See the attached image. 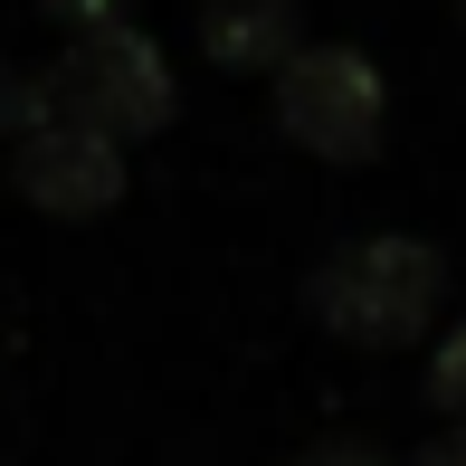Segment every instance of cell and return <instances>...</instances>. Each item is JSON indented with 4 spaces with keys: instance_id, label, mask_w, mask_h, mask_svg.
I'll list each match as a JSON object with an SVG mask.
<instances>
[{
    "instance_id": "6",
    "label": "cell",
    "mask_w": 466,
    "mask_h": 466,
    "mask_svg": "<svg viewBox=\"0 0 466 466\" xmlns=\"http://www.w3.org/2000/svg\"><path fill=\"white\" fill-rule=\"evenodd\" d=\"M429 400H438V410H448L457 429H466V314H457L448 333H438V352H429Z\"/></svg>"
},
{
    "instance_id": "10",
    "label": "cell",
    "mask_w": 466,
    "mask_h": 466,
    "mask_svg": "<svg viewBox=\"0 0 466 466\" xmlns=\"http://www.w3.org/2000/svg\"><path fill=\"white\" fill-rule=\"evenodd\" d=\"M419 466H466V429H448V438H438V448L419 457Z\"/></svg>"
},
{
    "instance_id": "9",
    "label": "cell",
    "mask_w": 466,
    "mask_h": 466,
    "mask_svg": "<svg viewBox=\"0 0 466 466\" xmlns=\"http://www.w3.org/2000/svg\"><path fill=\"white\" fill-rule=\"evenodd\" d=\"M38 10H48V19H67V29L86 38V29H115V19H124V0H38Z\"/></svg>"
},
{
    "instance_id": "2",
    "label": "cell",
    "mask_w": 466,
    "mask_h": 466,
    "mask_svg": "<svg viewBox=\"0 0 466 466\" xmlns=\"http://www.w3.org/2000/svg\"><path fill=\"white\" fill-rule=\"evenodd\" d=\"M38 86H48L57 115H86V124H105L115 143L162 134V124H172V105H181V76H172V57H162V38L134 29V19L67 38V48L38 67Z\"/></svg>"
},
{
    "instance_id": "4",
    "label": "cell",
    "mask_w": 466,
    "mask_h": 466,
    "mask_svg": "<svg viewBox=\"0 0 466 466\" xmlns=\"http://www.w3.org/2000/svg\"><path fill=\"white\" fill-rule=\"evenodd\" d=\"M10 181L29 190L48 219H105V209L124 200V181H134V162H124V143L105 134V124L48 105V115L10 143Z\"/></svg>"
},
{
    "instance_id": "3",
    "label": "cell",
    "mask_w": 466,
    "mask_h": 466,
    "mask_svg": "<svg viewBox=\"0 0 466 466\" xmlns=\"http://www.w3.org/2000/svg\"><path fill=\"white\" fill-rule=\"evenodd\" d=\"M277 134L314 162H371L390 134V86H380L371 48L352 38H305L277 67Z\"/></svg>"
},
{
    "instance_id": "5",
    "label": "cell",
    "mask_w": 466,
    "mask_h": 466,
    "mask_svg": "<svg viewBox=\"0 0 466 466\" xmlns=\"http://www.w3.org/2000/svg\"><path fill=\"white\" fill-rule=\"evenodd\" d=\"M305 48V10L295 0H200V57L228 76H277Z\"/></svg>"
},
{
    "instance_id": "1",
    "label": "cell",
    "mask_w": 466,
    "mask_h": 466,
    "mask_svg": "<svg viewBox=\"0 0 466 466\" xmlns=\"http://www.w3.org/2000/svg\"><path fill=\"white\" fill-rule=\"evenodd\" d=\"M438 305H448V258L410 228H362L333 258H314V277H305V314L362 352L419 343L438 324Z\"/></svg>"
},
{
    "instance_id": "8",
    "label": "cell",
    "mask_w": 466,
    "mask_h": 466,
    "mask_svg": "<svg viewBox=\"0 0 466 466\" xmlns=\"http://www.w3.org/2000/svg\"><path fill=\"white\" fill-rule=\"evenodd\" d=\"M286 466H390V457H380L371 438H314V448H305V457H286Z\"/></svg>"
},
{
    "instance_id": "7",
    "label": "cell",
    "mask_w": 466,
    "mask_h": 466,
    "mask_svg": "<svg viewBox=\"0 0 466 466\" xmlns=\"http://www.w3.org/2000/svg\"><path fill=\"white\" fill-rule=\"evenodd\" d=\"M38 115H48V86H38V67H0V143H19Z\"/></svg>"
}]
</instances>
